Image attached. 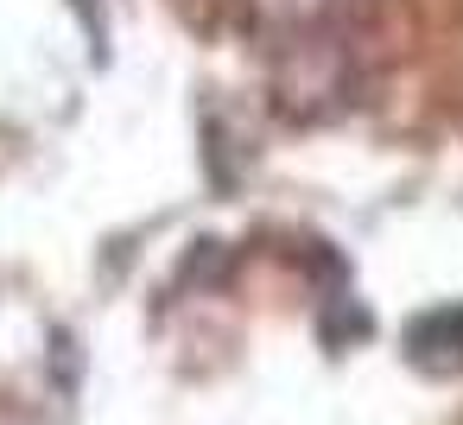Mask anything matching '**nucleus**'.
I'll return each mask as SVG.
<instances>
[{
	"label": "nucleus",
	"instance_id": "obj_1",
	"mask_svg": "<svg viewBox=\"0 0 463 425\" xmlns=\"http://www.w3.org/2000/svg\"><path fill=\"white\" fill-rule=\"evenodd\" d=\"M406 349H412V362H425V368L463 374V305L425 311V317L406 330Z\"/></svg>",
	"mask_w": 463,
	"mask_h": 425
}]
</instances>
